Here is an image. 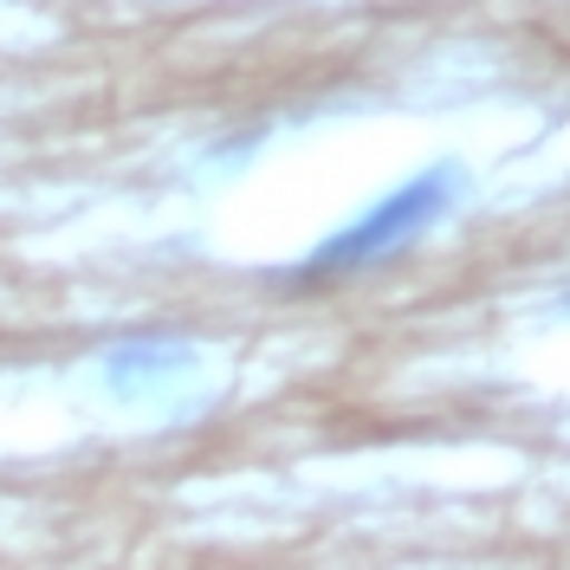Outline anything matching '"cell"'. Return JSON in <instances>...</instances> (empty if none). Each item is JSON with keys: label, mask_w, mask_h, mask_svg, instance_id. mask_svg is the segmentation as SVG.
Returning a JSON list of instances; mask_svg holds the SVG:
<instances>
[{"label": "cell", "mask_w": 570, "mask_h": 570, "mask_svg": "<svg viewBox=\"0 0 570 570\" xmlns=\"http://www.w3.org/2000/svg\"><path fill=\"white\" fill-rule=\"evenodd\" d=\"M461 188H466L461 169L434 163L428 176H415L409 188H395L390 202H376V208L363 214V220H351L344 234H331V240L305 259L298 279H337V273H356V266H370V259H383V253H402L409 240H422L428 227L461 202Z\"/></svg>", "instance_id": "cell-1"}]
</instances>
